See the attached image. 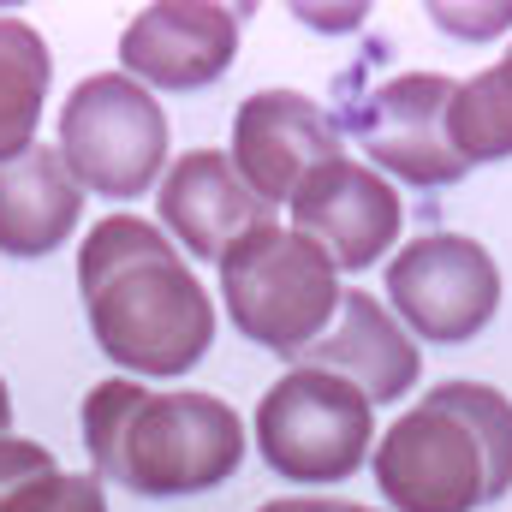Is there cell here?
Returning <instances> with one entry per match:
<instances>
[{
  "label": "cell",
  "mask_w": 512,
  "mask_h": 512,
  "mask_svg": "<svg viewBox=\"0 0 512 512\" xmlns=\"http://www.w3.org/2000/svg\"><path fill=\"white\" fill-rule=\"evenodd\" d=\"M78 292L96 346L131 376H185L215 346V304L203 280L143 215H108L84 233Z\"/></svg>",
  "instance_id": "cell-1"
},
{
  "label": "cell",
  "mask_w": 512,
  "mask_h": 512,
  "mask_svg": "<svg viewBox=\"0 0 512 512\" xmlns=\"http://www.w3.org/2000/svg\"><path fill=\"white\" fill-rule=\"evenodd\" d=\"M84 447L102 483L179 501L245 465V417L215 393H149L114 376L84 393Z\"/></svg>",
  "instance_id": "cell-2"
},
{
  "label": "cell",
  "mask_w": 512,
  "mask_h": 512,
  "mask_svg": "<svg viewBox=\"0 0 512 512\" xmlns=\"http://www.w3.org/2000/svg\"><path fill=\"white\" fill-rule=\"evenodd\" d=\"M393 512H477L512 489V399L489 382H435L393 417L376 453Z\"/></svg>",
  "instance_id": "cell-3"
},
{
  "label": "cell",
  "mask_w": 512,
  "mask_h": 512,
  "mask_svg": "<svg viewBox=\"0 0 512 512\" xmlns=\"http://www.w3.org/2000/svg\"><path fill=\"white\" fill-rule=\"evenodd\" d=\"M215 268H221V304L233 328L286 364H298L334 328L340 298H346L340 268L322 256V245H310L286 221L245 233Z\"/></svg>",
  "instance_id": "cell-4"
},
{
  "label": "cell",
  "mask_w": 512,
  "mask_h": 512,
  "mask_svg": "<svg viewBox=\"0 0 512 512\" xmlns=\"http://www.w3.org/2000/svg\"><path fill=\"white\" fill-rule=\"evenodd\" d=\"M54 149L84 191L131 203V197L155 191L161 173L173 167V155H167L173 126H167L155 90H143L137 78L90 72L84 84H72V96L60 108V143Z\"/></svg>",
  "instance_id": "cell-5"
},
{
  "label": "cell",
  "mask_w": 512,
  "mask_h": 512,
  "mask_svg": "<svg viewBox=\"0 0 512 512\" xmlns=\"http://www.w3.org/2000/svg\"><path fill=\"white\" fill-rule=\"evenodd\" d=\"M256 453L286 483H346L376 453V405L328 370L292 364L256 399Z\"/></svg>",
  "instance_id": "cell-6"
},
{
  "label": "cell",
  "mask_w": 512,
  "mask_h": 512,
  "mask_svg": "<svg viewBox=\"0 0 512 512\" xmlns=\"http://www.w3.org/2000/svg\"><path fill=\"white\" fill-rule=\"evenodd\" d=\"M387 310L417 340L465 346L501 310V268L465 233H423L387 262Z\"/></svg>",
  "instance_id": "cell-7"
},
{
  "label": "cell",
  "mask_w": 512,
  "mask_h": 512,
  "mask_svg": "<svg viewBox=\"0 0 512 512\" xmlns=\"http://www.w3.org/2000/svg\"><path fill=\"white\" fill-rule=\"evenodd\" d=\"M447 102H453V78H441V72H399V78L376 84L358 102L352 137L376 161L382 179L393 173L399 185H417V191L459 185L471 167L447 143Z\"/></svg>",
  "instance_id": "cell-8"
},
{
  "label": "cell",
  "mask_w": 512,
  "mask_h": 512,
  "mask_svg": "<svg viewBox=\"0 0 512 512\" xmlns=\"http://www.w3.org/2000/svg\"><path fill=\"white\" fill-rule=\"evenodd\" d=\"M286 227L304 233L310 245H322V256L346 274L358 268H376L393 245H399V227H405V203H399V185L382 179L370 161H328L316 167L292 203H286Z\"/></svg>",
  "instance_id": "cell-9"
},
{
  "label": "cell",
  "mask_w": 512,
  "mask_h": 512,
  "mask_svg": "<svg viewBox=\"0 0 512 512\" xmlns=\"http://www.w3.org/2000/svg\"><path fill=\"white\" fill-rule=\"evenodd\" d=\"M227 155L268 209H286L292 191L316 167L346 155V131L304 90H256L233 114V149Z\"/></svg>",
  "instance_id": "cell-10"
},
{
  "label": "cell",
  "mask_w": 512,
  "mask_h": 512,
  "mask_svg": "<svg viewBox=\"0 0 512 512\" xmlns=\"http://www.w3.org/2000/svg\"><path fill=\"white\" fill-rule=\"evenodd\" d=\"M239 54V12L215 0L143 6L120 36V72L143 90H203L227 78Z\"/></svg>",
  "instance_id": "cell-11"
},
{
  "label": "cell",
  "mask_w": 512,
  "mask_h": 512,
  "mask_svg": "<svg viewBox=\"0 0 512 512\" xmlns=\"http://www.w3.org/2000/svg\"><path fill=\"white\" fill-rule=\"evenodd\" d=\"M155 209H161V233L185 256H203V262H221L245 233L274 221V209L245 185V173L221 149L173 155V167L161 173Z\"/></svg>",
  "instance_id": "cell-12"
},
{
  "label": "cell",
  "mask_w": 512,
  "mask_h": 512,
  "mask_svg": "<svg viewBox=\"0 0 512 512\" xmlns=\"http://www.w3.org/2000/svg\"><path fill=\"white\" fill-rule=\"evenodd\" d=\"M298 364L352 382L370 405H399V399L417 387V376H423V352H417V340L399 328V316L387 310L376 292H358V286L340 298L334 328H328Z\"/></svg>",
  "instance_id": "cell-13"
},
{
  "label": "cell",
  "mask_w": 512,
  "mask_h": 512,
  "mask_svg": "<svg viewBox=\"0 0 512 512\" xmlns=\"http://www.w3.org/2000/svg\"><path fill=\"white\" fill-rule=\"evenodd\" d=\"M84 215V185L60 161L54 143L24 149L18 161H0V251L12 262L54 256Z\"/></svg>",
  "instance_id": "cell-14"
},
{
  "label": "cell",
  "mask_w": 512,
  "mask_h": 512,
  "mask_svg": "<svg viewBox=\"0 0 512 512\" xmlns=\"http://www.w3.org/2000/svg\"><path fill=\"white\" fill-rule=\"evenodd\" d=\"M48 78H54V60L42 30L0 12V161H18L24 149H36Z\"/></svg>",
  "instance_id": "cell-15"
},
{
  "label": "cell",
  "mask_w": 512,
  "mask_h": 512,
  "mask_svg": "<svg viewBox=\"0 0 512 512\" xmlns=\"http://www.w3.org/2000/svg\"><path fill=\"white\" fill-rule=\"evenodd\" d=\"M0 512H108L96 471H60L30 435H0Z\"/></svg>",
  "instance_id": "cell-16"
},
{
  "label": "cell",
  "mask_w": 512,
  "mask_h": 512,
  "mask_svg": "<svg viewBox=\"0 0 512 512\" xmlns=\"http://www.w3.org/2000/svg\"><path fill=\"white\" fill-rule=\"evenodd\" d=\"M447 143L465 167L483 161H507L512 155V48L501 54V66L459 78L453 102H447Z\"/></svg>",
  "instance_id": "cell-17"
},
{
  "label": "cell",
  "mask_w": 512,
  "mask_h": 512,
  "mask_svg": "<svg viewBox=\"0 0 512 512\" xmlns=\"http://www.w3.org/2000/svg\"><path fill=\"white\" fill-rule=\"evenodd\" d=\"M429 18L447 36H501L512 30V0L507 6H429Z\"/></svg>",
  "instance_id": "cell-18"
},
{
  "label": "cell",
  "mask_w": 512,
  "mask_h": 512,
  "mask_svg": "<svg viewBox=\"0 0 512 512\" xmlns=\"http://www.w3.org/2000/svg\"><path fill=\"white\" fill-rule=\"evenodd\" d=\"M334 501L328 495H292V501H268V507H256V512H328Z\"/></svg>",
  "instance_id": "cell-19"
},
{
  "label": "cell",
  "mask_w": 512,
  "mask_h": 512,
  "mask_svg": "<svg viewBox=\"0 0 512 512\" xmlns=\"http://www.w3.org/2000/svg\"><path fill=\"white\" fill-rule=\"evenodd\" d=\"M12 429V393H6V382H0V435Z\"/></svg>",
  "instance_id": "cell-20"
},
{
  "label": "cell",
  "mask_w": 512,
  "mask_h": 512,
  "mask_svg": "<svg viewBox=\"0 0 512 512\" xmlns=\"http://www.w3.org/2000/svg\"><path fill=\"white\" fill-rule=\"evenodd\" d=\"M328 512H376V507H352V501H334Z\"/></svg>",
  "instance_id": "cell-21"
}]
</instances>
